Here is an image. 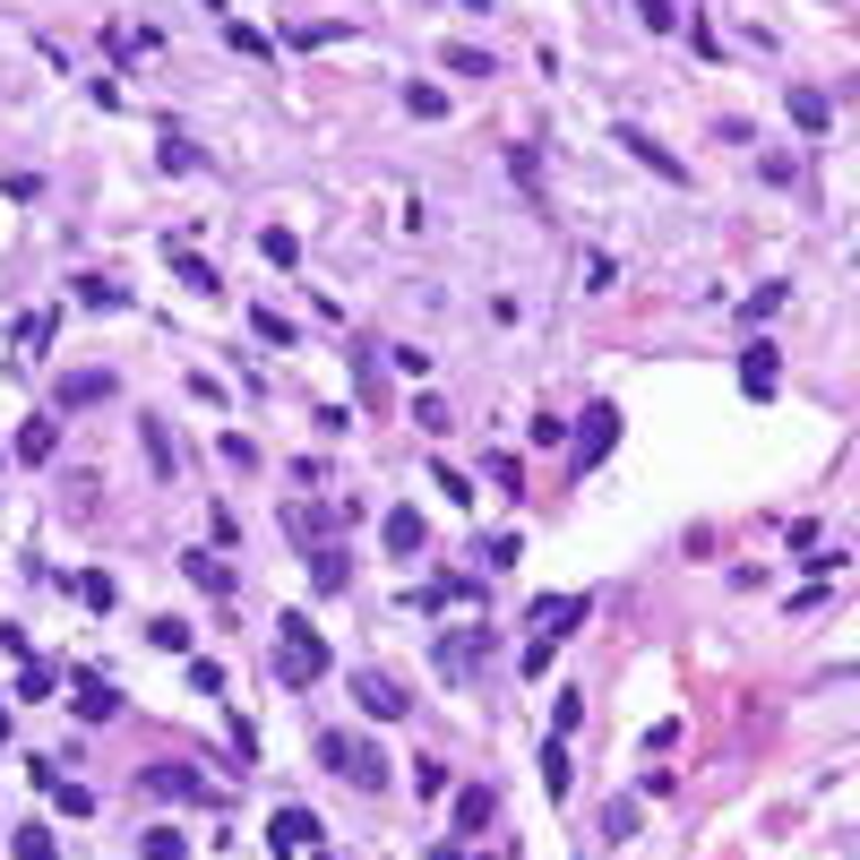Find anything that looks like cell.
<instances>
[{
	"instance_id": "obj_1",
	"label": "cell",
	"mask_w": 860,
	"mask_h": 860,
	"mask_svg": "<svg viewBox=\"0 0 860 860\" xmlns=\"http://www.w3.org/2000/svg\"><path fill=\"white\" fill-rule=\"evenodd\" d=\"M586 611H594V602H586V594H542V602H533V646H526V654H517V671H542V662L560 654L568 637L586 629Z\"/></svg>"
},
{
	"instance_id": "obj_2",
	"label": "cell",
	"mask_w": 860,
	"mask_h": 860,
	"mask_svg": "<svg viewBox=\"0 0 860 860\" xmlns=\"http://www.w3.org/2000/svg\"><path fill=\"white\" fill-rule=\"evenodd\" d=\"M319 766H336L353 792H379V783H388V758H379L370 740H353V731H319Z\"/></svg>"
},
{
	"instance_id": "obj_19",
	"label": "cell",
	"mask_w": 860,
	"mask_h": 860,
	"mask_svg": "<svg viewBox=\"0 0 860 860\" xmlns=\"http://www.w3.org/2000/svg\"><path fill=\"white\" fill-rule=\"evenodd\" d=\"M96 397H112V370H69L61 379V404H96Z\"/></svg>"
},
{
	"instance_id": "obj_14",
	"label": "cell",
	"mask_w": 860,
	"mask_h": 860,
	"mask_svg": "<svg viewBox=\"0 0 860 860\" xmlns=\"http://www.w3.org/2000/svg\"><path fill=\"white\" fill-rule=\"evenodd\" d=\"M491 809H499L491 783H464V792H457V834H482V827H491Z\"/></svg>"
},
{
	"instance_id": "obj_16",
	"label": "cell",
	"mask_w": 860,
	"mask_h": 860,
	"mask_svg": "<svg viewBox=\"0 0 860 860\" xmlns=\"http://www.w3.org/2000/svg\"><path fill=\"white\" fill-rule=\"evenodd\" d=\"M827 121H834V103L818 96V87H792V130H809V138H818Z\"/></svg>"
},
{
	"instance_id": "obj_10",
	"label": "cell",
	"mask_w": 860,
	"mask_h": 860,
	"mask_svg": "<svg viewBox=\"0 0 860 860\" xmlns=\"http://www.w3.org/2000/svg\"><path fill=\"white\" fill-rule=\"evenodd\" d=\"M310 586H319V594H344V586H353V551L319 542V551H310Z\"/></svg>"
},
{
	"instance_id": "obj_20",
	"label": "cell",
	"mask_w": 860,
	"mask_h": 860,
	"mask_svg": "<svg viewBox=\"0 0 860 860\" xmlns=\"http://www.w3.org/2000/svg\"><path fill=\"white\" fill-rule=\"evenodd\" d=\"M138 860H190V843H181V827H147L138 834Z\"/></svg>"
},
{
	"instance_id": "obj_30",
	"label": "cell",
	"mask_w": 860,
	"mask_h": 860,
	"mask_svg": "<svg viewBox=\"0 0 860 860\" xmlns=\"http://www.w3.org/2000/svg\"><path fill=\"white\" fill-rule=\"evenodd\" d=\"M259 250H267V259H276V267H293V259H301V241H293V232H284V224H267V232H259Z\"/></svg>"
},
{
	"instance_id": "obj_35",
	"label": "cell",
	"mask_w": 860,
	"mask_h": 860,
	"mask_svg": "<svg viewBox=\"0 0 860 860\" xmlns=\"http://www.w3.org/2000/svg\"><path fill=\"white\" fill-rule=\"evenodd\" d=\"M18 697H27V706H43V697H52V671H43V662H27V671H18Z\"/></svg>"
},
{
	"instance_id": "obj_18",
	"label": "cell",
	"mask_w": 860,
	"mask_h": 860,
	"mask_svg": "<svg viewBox=\"0 0 860 860\" xmlns=\"http://www.w3.org/2000/svg\"><path fill=\"white\" fill-rule=\"evenodd\" d=\"M69 293L87 301V310H130V293H121V284H112V276H78V284H69Z\"/></svg>"
},
{
	"instance_id": "obj_28",
	"label": "cell",
	"mask_w": 860,
	"mask_h": 860,
	"mask_svg": "<svg viewBox=\"0 0 860 860\" xmlns=\"http://www.w3.org/2000/svg\"><path fill=\"white\" fill-rule=\"evenodd\" d=\"M542 783H551V800H568V740L542 749Z\"/></svg>"
},
{
	"instance_id": "obj_6",
	"label": "cell",
	"mask_w": 860,
	"mask_h": 860,
	"mask_svg": "<svg viewBox=\"0 0 860 860\" xmlns=\"http://www.w3.org/2000/svg\"><path fill=\"white\" fill-rule=\"evenodd\" d=\"M611 439H620V404H594V413L577 422V464H602V457H611Z\"/></svg>"
},
{
	"instance_id": "obj_23",
	"label": "cell",
	"mask_w": 860,
	"mask_h": 860,
	"mask_svg": "<svg viewBox=\"0 0 860 860\" xmlns=\"http://www.w3.org/2000/svg\"><path fill=\"white\" fill-rule=\"evenodd\" d=\"M336 34H344L336 18H293V27H284V43H301V52H310V43H336Z\"/></svg>"
},
{
	"instance_id": "obj_36",
	"label": "cell",
	"mask_w": 860,
	"mask_h": 860,
	"mask_svg": "<svg viewBox=\"0 0 860 860\" xmlns=\"http://www.w3.org/2000/svg\"><path fill=\"white\" fill-rule=\"evenodd\" d=\"M18 860H61V843H52L43 827H27V834H18Z\"/></svg>"
},
{
	"instance_id": "obj_12",
	"label": "cell",
	"mask_w": 860,
	"mask_h": 860,
	"mask_svg": "<svg viewBox=\"0 0 860 860\" xmlns=\"http://www.w3.org/2000/svg\"><path fill=\"white\" fill-rule=\"evenodd\" d=\"M379 542H388L397 560H413V551H422V542H430V526H422V517H413V508H388V526H379Z\"/></svg>"
},
{
	"instance_id": "obj_27",
	"label": "cell",
	"mask_w": 860,
	"mask_h": 860,
	"mask_svg": "<svg viewBox=\"0 0 860 860\" xmlns=\"http://www.w3.org/2000/svg\"><path fill=\"white\" fill-rule=\"evenodd\" d=\"M199 164H207L199 147H190V138H181V130H164V172H199Z\"/></svg>"
},
{
	"instance_id": "obj_8",
	"label": "cell",
	"mask_w": 860,
	"mask_h": 860,
	"mask_svg": "<svg viewBox=\"0 0 860 860\" xmlns=\"http://www.w3.org/2000/svg\"><path fill=\"white\" fill-rule=\"evenodd\" d=\"M267 843H276V852H319V818H310V809H276Z\"/></svg>"
},
{
	"instance_id": "obj_26",
	"label": "cell",
	"mask_w": 860,
	"mask_h": 860,
	"mask_svg": "<svg viewBox=\"0 0 860 860\" xmlns=\"http://www.w3.org/2000/svg\"><path fill=\"white\" fill-rule=\"evenodd\" d=\"M138 430H147V464H156V473H172V430L156 422V413H147V422H138Z\"/></svg>"
},
{
	"instance_id": "obj_21",
	"label": "cell",
	"mask_w": 860,
	"mask_h": 860,
	"mask_svg": "<svg viewBox=\"0 0 860 860\" xmlns=\"http://www.w3.org/2000/svg\"><path fill=\"white\" fill-rule=\"evenodd\" d=\"M448 69H457V78H491V52H482V43H448Z\"/></svg>"
},
{
	"instance_id": "obj_32",
	"label": "cell",
	"mask_w": 860,
	"mask_h": 860,
	"mask_svg": "<svg viewBox=\"0 0 860 860\" xmlns=\"http://www.w3.org/2000/svg\"><path fill=\"white\" fill-rule=\"evenodd\" d=\"M172 267H181V284H190V293H216V267H207V259H190V250H181Z\"/></svg>"
},
{
	"instance_id": "obj_9",
	"label": "cell",
	"mask_w": 860,
	"mask_h": 860,
	"mask_svg": "<svg viewBox=\"0 0 860 860\" xmlns=\"http://www.w3.org/2000/svg\"><path fill=\"white\" fill-rule=\"evenodd\" d=\"M147 792L156 800H216V783H199L190 766H147Z\"/></svg>"
},
{
	"instance_id": "obj_38",
	"label": "cell",
	"mask_w": 860,
	"mask_h": 860,
	"mask_svg": "<svg viewBox=\"0 0 860 860\" xmlns=\"http://www.w3.org/2000/svg\"><path fill=\"white\" fill-rule=\"evenodd\" d=\"M0 740H9V714H0Z\"/></svg>"
},
{
	"instance_id": "obj_4",
	"label": "cell",
	"mask_w": 860,
	"mask_h": 860,
	"mask_svg": "<svg viewBox=\"0 0 860 860\" xmlns=\"http://www.w3.org/2000/svg\"><path fill=\"white\" fill-rule=\"evenodd\" d=\"M611 138H620V147H629V156H637V164H646V172H662L671 190H689V164H680V156H671L662 138H646V130H637V121H620V130H611Z\"/></svg>"
},
{
	"instance_id": "obj_29",
	"label": "cell",
	"mask_w": 860,
	"mask_h": 860,
	"mask_svg": "<svg viewBox=\"0 0 860 860\" xmlns=\"http://www.w3.org/2000/svg\"><path fill=\"white\" fill-rule=\"evenodd\" d=\"M602 834H611V843H629V834H637V800H611V809H602Z\"/></svg>"
},
{
	"instance_id": "obj_31",
	"label": "cell",
	"mask_w": 860,
	"mask_h": 860,
	"mask_svg": "<svg viewBox=\"0 0 860 860\" xmlns=\"http://www.w3.org/2000/svg\"><path fill=\"white\" fill-rule=\"evenodd\" d=\"M482 560H491V568H517V560H526V542H517V533H491V542H482Z\"/></svg>"
},
{
	"instance_id": "obj_15",
	"label": "cell",
	"mask_w": 860,
	"mask_h": 860,
	"mask_svg": "<svg viewBox=\"0 0 860 860\" xmlns=\"http://www.w3.org/2000/svg\"><path fill=\"white\" fill-rule=\"evenodd\" d=\"M774 362H783L774 344H749V353H740V379H749V397H774Z\"/></svg>"
},
{
	"instance_id": "obj_22",
	"label": "cell",
	"mask_w": 860,
	"mask_h": 860,
	"mask_svg": "<svg viewBox=\"0 0 860 860\" xmlns=\"http://www.w3.org/2000/svg\"><path fill=\"white\" fill-rule=\"evenodd\" d=\"M577 723H586V689H560V706H551V740H568Z\"/></svg>"
},
{
	"instance_id": "obj_7",
	"label": "cell",
	"mask_w": 860,
	"mask_h": 860,
	"mask_svg": "<svg viewBox=\"0 0 860 860\" xmlns=\"http://www.w3.org/2000/svg\"><path fill=\"white\" fill-rule=\"evenodd\" d=\"M482 654H491V629H457V637H439V671H448V680H464V671H473Z\"/></svg>"
},
{
	"instance_id": "obj_34",
	"label": "cell",
	"mask_w": 860,
	"mask_h": 860,
	"mask_svg": "<svg viewBox=\"0 0 860 860\" xmlns=\"http://www.w3.org/2000/svg\"><path fill=\"white\" fill-rule=\"evenodd\" d=\"M224 43H232V52H250V61L267 52V34H259V27H241V18H224Z\"/></svg>"
},
{
	"instance_id": "obj_33",
	"label": "cell",
	"mask_w": 860,
	"mask_h": 860,
	"mask_svg": "<svg viewBox=\"0 0 860 860\" xmlns=\"http://www.w3.org/2000/svg\"><path fill=\"white\" fill-rule=\"evenodd\" d=\"M52 800H61L69 818H96V792H87V783H52Z\"/></svg>"
},
{
	"instance_id": "obj_3",
	"label": "cell",
	"mask_w": 860,
	"mask_h": 860,
	"mask_svg": "<svg viewBox=\"0 0 860 860\" xmlns=\"http://www.w3.org/2000/svg\"><path fill=\"white\" fill-rule=\"evenodd\" d=\"M319 671H328V646L310 637V620H301V611H284V654H276V680H284V689H310Z\"/></svg>"
},
{
	"instance_id": "obj_25",
	"label": "cell",
	"mask_w": 860,
	"mask_h": 860,
	"mask_svg": "<svg viewBox=\"0 0 860 860\" xmlns=\"http://www.w3.org/2000/svg\"><path fill=\"white\" fill-rule=\"evenodd\" d=\"M147 646H164V654H190V620H147Z\"/></svg>"
},
{
	"instance_id": "obj_17",
	"label": "cell",
	"mask_w": 860,
	"mask_h": 860,
	"mask_svg": "<svg viewBox=\"0 0 860 860\" xmlns=\"http://www.w3.org/2000/svg\"><path fill=\"white\" fill-rule=\"evenodd\" d=\"M181 568H190V586H199V594H232V568L216 560V551H190Z\"/></svg>"
},
{
	"instance_id": "obj_24",
	"label": "cell",
	"mask_w": 860,
	"mask_h": 860,
	"mask_svg": "<svg viewBox=\"0 0 860 860\" xmlns=\"http://www.w3.org/2000/svg\"><path fill=\"white\" fill-rule=\"evenodd\" d=\"M404 112H413V121H448V96H439V87H404Z\"/></svg>"
},
{
	"instance_id": "obj_11",
	"label": "cell",
	"mask_w": 860,
	"mask_h": 860,
	"mask_svg": "<svg viewBox=\"0 0 860 860\" xmlns=\"http://www.w3.org/2000/svg\"><path fill=\"white\" fill-rule=\"evenodd\" d=\"M52 448H61V422H52V413H27V422H18V457L52 464Z\"/></svg>"
},
{
	"instance_id": "obj_13",
	"label": "cell",
	"mask_w": 860,
	"mask_h": 860,
	"mask_svg": "<svg viewBox=\"0 0 860 860\" xmlns=\"http://www.w3.org/2000/svg\"><path fill=\"white\" fill-rule=\"evenodd\" d=\"M78 714H87V723H112V714H121V689L96 680V671H78Z\"/></svg>"
},
{
	"instance_id": "obj_37",
	"label": "cell",
	"mask_w": 860,
	"mask_h": 860,
	"mask_svg": "<svg viewBox=\"0 0 860 860\" xmlns=\"http://www.w3.org/2000/svg\"><path fill=\"white\" fill-rule=\"evenodd\" d=\"M250 328H259L267 344H293V319H276V310H250Z\"/></svg>"
},
{
	"instance_id": "obj_5",
	"label": "cell",
	"mask_w": 860,
	"mask_h": 860,
	"mask_svg": "<svg viewBox=\"0 0 860 860\" xmlns=\"http://www.w3.org/2000/svg\"><path fill=\"white\" fill-rule=\"evenodd\" d=\"M353 706H362L370 723H397L404 714V680H388V671H353Z\"/></svg>"
}]
</instances>
